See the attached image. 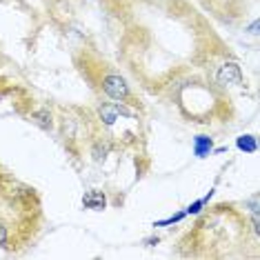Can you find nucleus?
Instances as JSON below:
<instances>
[{
	"label": "nucleus",
	"mask_w": 260,
	"mask_h": 260,
	"mask_svg": "<svg viewBox=\"0 0 260 260\" xmlns=\"http://www.w3.org/2000/svg\"><path fill=\"white\" fill-rule=\"evenodd\" d=\"M238 149L253 153V151H256V140H253L251 136H240V138H238Z\"/></svg>",
	"instance_id": "0eeeda50"
},
{
	"label": "nucleus",
	"mask_w": 260,
	"mask_h": 260,
	"mask_svg": "<svg viewBox=\"0 0 260 260\" xmlns=\"http://www.w3.org/2000/svg\"><path fill=\"white\" fill-rule=\"evenodd\" d=\"M103 91L107 93L111 100H127L129 98V87L125 78H120V76L116 74H109L103 78Z\"/></svg>",
	"instance_id": "f257e3e1"
},
{
	"label": "nucleus",
	"mask_w": 260,
	"mask_h": 260,
	"mask_svg": "<svg viewBox=\"0 0 260 260\" xmlns=\"http://www.w3.org/2000/svg\"><path fill=\"white\" fill-rule=\"evenodd\" d=\"M249 31H251V34H258V22H253V25L249 27Z\"/></svg>",
	"instance_id": "1a4fd4ad"
},
{
	"label": "nucleus",
	"mask_w": 260,
	"mask_h": 260,
	"mask_svg": "<svg viewBox=\"0 0 260 260\" xmlns=\"http://www.w3.org/2000/svg\"><path fill=\"white\" fill-rule=\"evenodd\" d=\"M31 118H34V120L38 122L40 127H45V129H49V127H51V114H49V111H47V109L34 111V114H31Z\"/></svg>",
	"instance_id": "39448f33"
},
{
	"label": "nucleus",
	"mask_w": 260,
	"mask_h": 260,
	"mask_svg": "<svg viewBox=\"0 0 260 260\" xmlns=\"http://www.w3.org/2000/svg\"><path fill=\"white\" fill-rule=\"evenodd\" d=\"M100 116H103V120L107 122V125H114L116 118H118V107H111V105H105L103 109H100Z\"/></svg>",
	"instance_id": "423d86ee"
},
{
	"label": "nucleus",
	"mask_w": 260,
	"mask_h": 260,
	"mask_svg": "<svg viewBox=\"0 0 260 260\" xmlns=\"http://www.w3.org/2000/svg\"><path fill=\"white\" fill-rule=\"evenodd\" d=\"M211 151V138H207V136H198L196 138V156H207V153Z\"/></svg>",
	"instance_id": "20e7f679"
},
{
	"label": "nucleus",
	"mask_w": 260,
	"mask_h": 260,
	"mask_svg": "<svg viewBox=\"0 0 260 260\" xmlns=\"http://www.w3.org/2000/svg\"><path fill=\"white\" fill-rule=\"evenodd\" d=\"M216 80L222 87H232V85H240L242 82V72L238 62H224L220 69L216 72Z\"/></svg>",
	"instance_id": "f03ea898"
},
{
	"label": "nucleus",
	"mask_w": 260,
	"mask_h": 260,
	"mask_svg": "<svg viewBox=\"0 0 260 260\" xmlns=\"http://www.w3.org/2000/svg\"><path fill=\"white\" fill-rule=\"evenodd\" d=\"M7 240H9V232H7V227L0 222V247L7 245Z\"/></svg>",
	"instance_id": "6e6552de"
},
{
	"label": "nucleus",
	"mask_w": 260,
	"mask_h": 260,
	"mask_svg": "<svg viewBox=\"0 0 260 260\" xmlns=\"http://www.w3.org/2000/svg\"><path fill=\"white\" fill-rule=\"evenodd\" d=\"M82 205H85L87 209H103V207H105L103 191H89L85 198H82Z\"/></svg>",
	"instance_id": "7ed1b4c3"
}]
</instances>
